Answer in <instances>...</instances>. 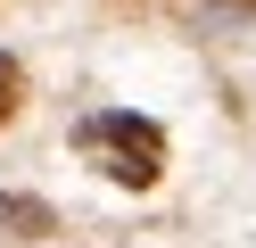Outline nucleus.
Masks as SVG:
<instances>
[{
  "label": "nucleus",
  "instance_id": "nucleus-1",
  "mask_svg": "<svg viewBox=\"0 0 256 248\" xmlns=\"http://www.w3.org/2000/svg\"><path fill=\"white\" fill-rule=\"evenodd\" d=\"M74 149H91L100 174H116L124 190H149V182L166 174V124H149V116H132V108L83 116V124H74Z\"/></svg>",
  "mask_w": 256,
  "mask_h": 248
},
{
  "label": "nucleus",
  "instance_id": "nucleus-2",
  "mask_svg": "<svg viewBox=\"0 0 256 248\" xmlns=\"http://www.w3.org/2000/svg\"><path fill=\"white\" fill-rule=\"evenodd\" d=\"M0 231H8V240H50V231H58V207L34 198V190H0Z\"/></svg>",
  "mask_w": 256,
  "mask_h": 248
},
{
  "label": "nucleus",
  "instance_id": "nucleus-3",
  "mask_svg": "<svg viewBox=\"0 0 256 248\" xmlns=\"http://www.w3.org/2000/svg\"><path fill=\"white\" fill-rule=\"evenodd\" d=\"M17 91H25V66L8 58V50H0V124H8V116H17Z\"/></svg>",
  "mask_w": 256,
  "mask_h": 248
},
{
  "label": "nucleus",
  "instance_id": "nucleus-4",
  "mask_svg": "<svg viewBox=\"0 0 256 248\" xmlns=\"http://www.w3.org/2000/svg\"><path fill=\"white\" fill-rule=\"evenodd\" d=\"M215 17H256V0H206Z\"/></svg>",
  "mask_w": 256,
  "mask_h": 248
}]
</instances>
